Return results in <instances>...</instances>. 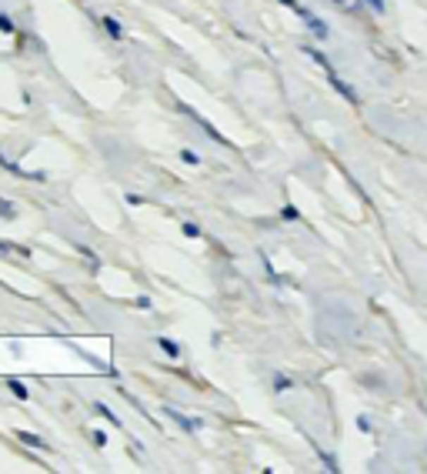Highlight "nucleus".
<instances>
[{"label": "nucleus", "mask_w": 427, "mask_h": 474, "mask_svg": "<svg viewBox=\"0 0 427 474\" xmlns=\"http://www.w3.org/2000/svg\"><path fill=\"white\" fill-rule=\"evenodd\" d=\"M161 411L177 424V428H180V431H184V435H197V431H204V421H201V418H190V414H184V411H177L174 404H163Z\"/></svg>", "instance_id": "1"}, {"label": "nucleus", "mask_w": 427, "mask_h": 474, "mask_svg": "<svg viewBox=\"0 0 427 474\" xmlns=\"http://www.w3.org/2000/svg\"><path fill=\"white\" fill-rule=\"evenodd\" d=\"M0 170H7V174H13V177H24V180H51V174L47 170H24V167L17 164V161H11L7 154H0Z\"/></svg>", "instance_id": "2"}, {"label": "nucleus", "mask_w": 427, "mask_h": 474, "mask_svg": "<svg viewBox=\"0 0 427 474\" xmlns=\"http://www.w3.org/2000/svg\"><path fill=\"white\" fill-rule=\"evenodd\" d=\"M180 111H184V114H187L190 120H194V124H201V127L207 130V134H211V141H217V144H224V147H230V141H227L224 134H221V130L214 127L211 120H204V114L197 111V107H190V104H180Z\"/></svg>", "instance_id": "3"}, {"label": "nucleus", "mask_w": 427, "mask_h": 474, "mask_svg": "<svg viewBox=\"0 0 427 474\" xmlns=\"http://www.w3.org/2000/svg\"><path fill=\"white\" fill-rule=\"evenodd\" d=\"M294 13H297V17H301V20H304L307 27H311V30H314V37H317V40H327V37H330L327 24L321 20V17H317L314 11H307V7H301V4H297V7H294Z\"/></svg>", "instance_id": "4"}, {"label": "nucleus", "mask_w": 427, "mask_h": 474, "mask_svg": "<svg viewBox=\"0 0 427 474\" xmlns=\"http://www.w3.org/2000/svg\"><path fill=\"white\" fill-rule=\"evenodd\" d=\"M154 341H157V347L163 351V358H171V361H180V358H184V347H180V341L167 337V334H157Z\"/></svg>", "instance_id": "5"}, {"label": "nucleus", "mask_w": 427, "mask_h": 474, "mask_svg": "<svg viewBox=\"0 0 427 474\" xmlns=\"http://www.w3.org/2000/svg\"><path fill=\"white\" fill-rule=\"evenodd\" d=\"M13 437H17V441H20L24 448H34V451H51V444H47V441H44L40 435H34V431H24V428H17V431H13Z\"/></svg>", "instance_id": "6"}, {"label": "nucleus", "mask_w": 427, "mask_h": 474, "mask_svg": "<svg viewBox=\"0 0 427 474\" xmlns=\"http://www.w3.org/2000/svg\"><path fill=\"white\" fill-rule=\"evenodd\" d=\"M101 24H104V34H107L111 40H124V24H120L113 13H104Z\"/></svg>", "instance_id": "7"}, {"label": "nucleus", "mask_w": 427, "mask_h": 474, "mask_svg": "<svg viewBox=\"0 0 427 474\" xmlns=\"http://www.w3.org/2000/svg\"><path fill=\"white\" fill-rule=\"evenodd\" d=\"M90 408H94V414H101V418H104V421H107V424H111V428H124V421H120V418H117V414H113V411L107 408L104 401H94Z\"/></svg>", "instance_id": "8"}, {"label": "nucleus", "mask_w": 427, "mask_h": 474, "mask_svg": "<svg viewBox=\"0 0 427 474\" xmlns=\"http://www.w3.org/2000/svg\"><path fill=\"white\" fill-rule=\"evenodd\" d=\"M7 387H11V394L17 397V401H27V397H30V387H27L20 378H7Z\"/></svg>", "instance_id": "9"}, {"label": "nucleus", "mask_w": 427, "mask_h": 474, "mask_svg": "<svg viewBox=\"0 0 427 474\" xmlns=\"http://www.w3.org/2000/svg\"><path fill=\"white\" fill-rule=\"evenodd\" d=\"M0 220H17V204L7 197H0Z\"/></svg>", "instance_id": "10"}, {"label": "nucleus", "mask_w": 427, "mask_h": 474, "mask_svg": "<svg viewBox=\"0 0 427 474\" xmlns=\"http://www.w3.org/2000/svg\"><path fill=\"white\" fill-rule=\"evenodd\" d=\"M327 77H330V84H334V87H338L340 94H344V97H347V101H351V104H357V94H354V90L347 87V84H344V80H340L338 74H327Z\"/></svg>", "instance_id": "11"}, {"label": "nucleus", "mask_w": 427, "mask_h": 474, "mask_svg": "<svg viewBox=\"0 0 427 474\" xmlns=\"http://www.w3.org/2000/svg\"><path fill=\"white\" fill-rule=\"evenodd\" d=\"M180 234L190 237V241H197V237H201V224H197V220H184V224H180Z\"/></svg>", "instance_id": "12"}, {"label": "nucleus", "mask_w": 427, "mask_h": 474, "mask_svg": "<svg viewBox=\"0 0 427 474\" xmlns=\"http://www.w3.org/2000/svg\"><path fill=\"white\" fill-rule=\"evenodd\" d=\"M180 161H184L187 167H201V154L190 151V147H180Z\"/></svg>", "instance_id": "13"}, {"label": "nucleus", "mask_w": 427, "mask_h": 474, "mask_svg": "<svg viewBox=\"0 0 427 474\" xmlns=\"http://www.w3.org/2000/svg\"><path fill=\"white\" fill-rule=\"evenodd\" d=\"M0 34H17V24L7 11H0Z\"/></svg>", "instance_id": "14"}, {"label": "nucleus", "mask_w": 427, "mask_h": 474, "mask_svg": "<svg viewBox=\"0 0 427 474\" xmlns=\"http://www.w3.org/2000/svg\"><path fill=\"white\" fill-rule=\"evenodd\" d=\"M77 251H80V254H84V257L90 261V270H97V268H101V257L94 254V251H90L87 244H77Z\"/></svg>", "instance_id": "15"}, {"label": "nucleus", "mask_w": 427, "mask_h": 474, "mask_svg": "<svg viewBox=\"0 0 427 474\" xmlns=\"http://www.w3.org/2000/svg\"><path fill=\"white\" fill-rule=\"evenodd\" d=\"M294 387V381H290L287 374H274V391L280 394V391H290Z\"/></svg>", "instance_id": "16"}, {"label": "nucleus", "mask_w": 427, "mask_h": 474, "mask_svg": "<svg viewBox=\"0 0 427 474\" xmlns=\"http://www.w3.org/2000/svg\"><path fill=\"white\" fill-rule=\"evenodd\" d=\"M90 444H94V448H107V431L94 428V431H90Z\"/></svg>", "instance_id": "17"}, {"label": "nucleus", "mask_w": 427, "mask_h": 474, "mask_svg": "<svg viewBox=\"0 0 427 474\" xmlns=\"http://www.w3.org/2000/svg\"><path fill=\"white\" fill-rule=\"evenodd\" d=\"M307 54H311V57H314V61H317V64H321V67H324V70H327V74H334V67H330V61H327V57H324V54H321V51H314V47H307Z\"/></svg>", "instance_id": "18"}, {"label": "nucleus", "mask_w": 427, "mask_h": 474, "mask_svg": "<svg viewBox=\"0 0 427 474\" xmlns=\"http://www.w3.org/2000/svg\"><path fill=\"white\" fill-rule=\"evenodd\" d=\"M134 308H137V311H154V301L147 294H137V297H134Z\"/></svg>", "instance_id": "19"}, {"label": "nucleus", "mask_w": 427, "mask_h": 474, "mask_svg": "<svg viewBox=\"0 0 427 474\" xmlns=\"http://www.w3.org/2000/svg\"><path fill=\"white\" fill-rule=\"evenodd\" d=\"M280 218H284V220H297V218H301V214H297V207H284V211H280Z\"/></svg>", "instance_id": "20"}, {"label": "nucleus", "mask_w": 427, "mask_h": 474, "mask_svg": "<svg viewBox=\"0 0 427 474\" xmlns=\"http://www.w3.org/2000/svg\"><path fill=\"white\" fill-rule=\"evenodd\" d=\"M124 201H127L130 207H140V204H144V197H140V194H127Z\"/></svg>", "instance_id": "21"}, {"label": "nucleus", "mask_w": 427, "mask_h": 474, "mask_svg": "<svg viewBox=\"0 0 427 474\" xmlns=\"http://www.w3.org/2000/svg\"><path fill=\"white\" fill-rule=\"evenodd\" d=\"M371 4V11H377V13H384V7H388V0H367Z\"/></svg>", "instance_id": "22"}, {"label": "nucleus", "mask_w": 427, "mask_h": 474, "mask_svg": "<svg viewBox=\"0 0 427 474\" xmlns=\"http://www.w3.org/2000/svg\"><path fill=\"white\" fill-rule=\"evenodd\" d=\"M13 247H17V244H13V241H0V254H11Z\"/></svg>", "instance_id": "23"}, {"label": "nucleus", "mask_w": 427, "mask_h": 474, "mask_svg": "<svg viewBox=\"0 0 427 474\" xmlns=\"http://www.w3.org/2000/svg\"><path fill=\"white\" fill-rule=\"evenodd\" d=\"M340 7H344V11H354V7H357V0H338Z\"/></svg>", "instance_id": "24"}, {"label": "nucleus", "mask_w": 427, "mask_h": 474, "mask_svg": "<svg viewBox=\"0 0 427 474\" xmlns=\"http://www.w3.org/2000/svg\"><path fill=\"white\" fill-rule=\"evenodd\" d=\"M280 4H287L290 11H294V7H297V0H280Z\"/></svg>", "instance_id": "25"}]
</instances>
